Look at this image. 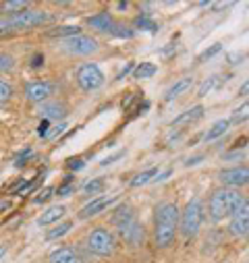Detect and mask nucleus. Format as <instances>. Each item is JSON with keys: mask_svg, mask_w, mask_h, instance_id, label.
Instances as JSON below:
<instances>
[{"mask_svg": "<svg viewBox=\"0 0 249 263\" xmlns=\"http://www.w3.org/2000/svg\"><path fill=\"white\" fill-rule=\"evenodd\" d=\"M62 48H65L69 54H73V56H90V54L98 52L100 46H98V42L94 37L79 33L75 37H69V40L62 42Z\"/></svg>", "mask_w": 249, "mask_h": 263, "instance_id": "obj_9", "label": "nucleus"}, {"mask_svg": "<svg viewBox=\"0 0 249 263\" xmlns=\"http://www.w3.org/2000/svg\"><path fill=\"white\" fill-rule=\"evenodd\" d=\"M15 69V58L11 54L0 52V73H9Z\"/></svg>", "mask_w": 249, "mask_h": 263, "instance_id": "obj_29", "label": "nucleus"}, {"mask_svg": "<svg viewBox=\"0 0 249 263\" xmlns=\"http://www.w3.org/2000/svg\"><path fill=\"white\" fill-rule=\"evenodd\" d=\"M135 27H137V29H146V31H150V33H156V31H158V23L152 21L150 17H137V19H135Z\"/></svg>", "mask_w": 249, "mask_h": 263, "instance_id": "obj_27", "label": "nucleus"}, {"mask_svg": "<svg viewBox=\"0 0 249 263\" xmlns=\"http://www.w3.org/2000/svg\"><path fill=\"white\" fill-rule=\"evenodd\" d=\"M50 263H83V261H81V257L73 249L60 247V249L50 253Z\"/></svg>", "mask_w": 249, "mask_h": 263, "instance_id": "obj_14", "label": "nucleus"}, {"mask_svg": "<svg viewBox=\"0 0 249 263\" xmlns=\"http://www.w3.org/2000/svg\"><path fill=\"white\" fill-rule=\"evenodd\" d=\"M52 93H54V83H50V81H31L25 85V98L33 104L46 102Z\"/></svg>", "mask_w": 249, "mask_h": 263, "instance_id": "obj_10", "label": "nucleus"}, {"mask_svg": "<svg viewBox=\"0 0 249 263\" xmlns=\"http://www.w3.org/2000/svg\"><path fill=\"white\" fill-rule=\"evenodd\" d=\"M243 56H245V54H241V52H233V54H228V62H230V64H239V62L243 60Z\"/></svg>", "mask_w": 249, "mask_h": 263, "instance_id": "obj_42", "label": "nucleus"}, {"mask_svg": "<svg viewBox=\"0 0 249 263\" xmlns=\"http://www.w3.org/2000/svg\"><path fill=\"white\" fill-rule=\"evenodd\" d=\"M65 128H67V124H65V122H60V124L52 126V130H50V135H48V139H54V137L62 135V133H65Z\"/></svg>", "mask_w": 249, "mask_h": 263, "instance_id": "obj_34", "label": "nucleus"}, {"mask_svg": "<svg viewBox=\"0 0 249 263\" xmlns=\"http://www.w3.org/2000/svg\"><path fill=\"white\" fill-rule=\"evenodd\" d=\"M228 126H230V120H228V118H220V120H216V122L208 128V133L204 135V141H214V139L222 137L226 130H228Z\"/></svg>", "mask_w": 249, "mask_h": 263, "instance_id": "obj_19", "label": "nucleus"}, {"mask_svg": "<svg viewBox=\"0 0 249 263\" xmlns=\"http://www.w3.org/2000/svg\"><path fill=\"white\" fill-rule=\"evenodd\" d=\"M230 124H243V122H247L249 120V102H245V104H241L233 114H230Z\"/></svg>", "mask_w": 249, "mask_h": 263, "instance_id": "obj_24", "label": "nucleus"}, {"mask_svg": "<svg viewBox=\"0 0 249 263\" xmlns=\"http://www.w3.org/2000/svg\"><path fill=\"white\" fill-rule=\"evenodd\" d=\"M11 98H13V87L7 81L0 79V106H3L5 102H9Z\"/></svg>", "mask_w": 249, "mask_h": 263, "instance_id": "obj_32", "label": "nucleus"}, {"mask_svg": "<svg viewBox=\"0 0 249 263\" xmlns=\"http://www.w3.org/2000/svg\"><path fill=\"white\" fill-rule=\"evenodd\" d=\"M216 85H218V77H210V79H206V81L198 87V98H204V96H206V93H210Z\"/></svg>", "mask_w": 249, "mask_h": 263, "instance_id": "obj_31", "label": "nucleus"}, {"mask_svg": "<svg viewBox=\"0 0 249 263\" xmlns=\"http://www.w3.org/2000/svg\"><path fill=\"white\" fill-rule=\"evenodd\" d=\"M112 222L116 226V230L120 232V236L131 242V245H139L144 240V228L139 226L137 218H135V212L131 210V205H120L114 210V216H112Z\"/></svg>", "mask_w": 249, "mask_h": 263, "instance_id": "obj_4", "label": "nucleus"}, {"mask_svg": "<svg viewBox=\"0 0 249 263\" xmlns=\"http://www.w3.org/2000/svg\"><path fill=\"white\" fill-rule=\"evenodd\" d=\"M60 197H69L71 193H75V186L73 184H65V186H58V191H56Z\"/></svg>", "mask_w": 249, "mask_h": 263, "instance_id": "obj_39", "label": "nucleus"}, {"mask_svg": "<svg viewBox=\"0 0 249 263\" xmlns=\"http://www.w3.org/2000/svg\"><path fill=\"white\" fill-rule=\"evenodd\" d=\"M247 143H249V139H247V137H241V139H237V141H235V145H233V147H237V149L241 152V149H243Z\"/></svg>", "mask_w": 249, "mask_h": 263, "instance_id": "obj_44", "label": "nucleus"}, {"mask_svg": "<svg viewBox=\"0 0 249 263\" xmlns=\"http://www.w3.org/2000/svg\"><path fill=\"white\" fill-rule=\"evenodd\" d=\"M179 222H181V210L176 203L158 205L156 218H154V236H156V245L160 249H166L174 242Z\"/></svg>", "mask_w": 249, "mask_h": 263, "instance_id": "obj_2", "label": "nucleus"}, {"mask_svg": "<svg viewBox=\"0 0 249 263\" xmlns=\"http://www.w3.org/2000/svg\"><path fill=\"white\" fill-rule=\"evenodd\" d=\"M228 232L237 238H245L249 240V201L247 205L237 212L233 218H230V224H228Z\"/></svg>", "mask_w": 249, "mask_h": 263, "instance_id": "obj_11", "label": "nucleus"}, {"mask_svg": "<svg viewBox=\"0 0 249 263\" xmlns=\"http://www.w3.org/2000/svg\"><path fill=\"white\" fill-rule=\"evenodd\" d=\"M131 71H135V64H133V62H127V64H124V67L120 69V73L116 75V81H120L122 77H127V75H129Z\"/></svg>", "mask_w": 249, "mask_h": 263, "instance_id": "obj_35", "label": "nucleus"}, {"mask_svg": "<svg viewBox=\"0 0 249 263\" xmlns=\"http://www.w3.org/2000/svg\"><path fill=\"white\" fill-rule=\"evenodd\" d=\"M52 21V15L46 11H23L17 15H11L7 19L0 21V37L3 35H11V33H19V31H27L31 27H40Z\"/></svg>", "mask_w": 249, "mask_h": 263, "instance_id": "obj_3", "label": "nucleus"}, {"mask_svg": "<svg viewBox=\"0 0 249 263\" xmlns=\"http://www.w3.org/2000/svg\"><path fill=\"white\" fill-rule=\"evenodd\" d=\"M67 214V208L65 205H50L46 212H42V216H40V220H38V224L40 226H50V224H56L62 216Z\"/></svg>", "mask_w": 249, "mask_h": 263, "instance_id": "obj_15", "label": "nucleus"}, {"mask_svg": "<svg viewBox=\"0 0 249 263\" xmlns=\"http://www.w3.org/2000/svg\"><path fill=\"white\" fill-rule=\"evenodd\" d=\"M204 158H206L204 154H200V156H193V158H189V160L185 162V166H187V168H191V166H198V164H202V162H204Z\"/></svg>", "mask_w": 249, "mask_h": 263, "instance_id": "obj_40", "label": "nucleus"}, {"mask_svg": "<svg viewBox=\"0 0 249 263\" xmlns=\"http://www.w3.org/2000/svg\"><path fill=\"white\" fill-rule=\"evenodd\" d=\"M52 193H54V189H52V186H48V189H44V191L35 197L33 201H35V203H46V201L50 199V197H52Z\"/></svg>", "mask_w": 249, "mask_h": 263, "instance_id": "obj_33", "label": "nucleus"}, {"mask_svg": "<svg viewBox=\"0 0 249 263\" xmlns=\"http://www.w3.org/2000/svg\"><path fill=\"white\" fill-rule=\"evenodd\" d=\"M114 247H116V238L108 228L100 226L87 234V249L98 257H110L114 253Z\"/></svg>", "mask_w": 249, "mask_h": 263, "instance_id": "obj_6", "label": "nucleus"}, {"mask_svg": "<svg viewBox=\"0 0 249 263\" xmlns=\"http://www.w3.org/2000/svg\"><path fill=\"white\" fill-rule=\"evenodd\" d=\"M222 50V44H212L210 48H206L200 56H198V62H206V60H210V58H214L218 52Z\"/></svg>", "mask_w": 249, "mask_h": 263, "instance_id": "obj_30", "label": "nucleus"}, {"mask_svg": "<svg viewBox=\"0 0 249 263\" xmlns=\"http://www.w3.org/2000/svg\"><path fill=\"white\" fill-rule=\"evenodd\" d=\"M38 135H40V137H48V135H50V120H42V122H40Z\"/></svg>", "mask_w": 249, "mask_h": 263, "instance_id": "obj_36", "label": "nucleus"}, {"mask_svg": "<svg viewBox=\"0 0 249 263\" xmlns=\"http://www.w3.org/2000/svg\"><path fill=\"white\" fill-rule=\"evenodd\" d=\"M104 189H106V180L104 178H92L90 182L83 184V193L85 195H100V193H104Z\"/></svg>", "mask_w": 249, "mask_h": 263, "instance_id": "obj_25", "label": "nucleus"}, {"mask_svg": "<svg viewBox=\"0 0 249 263\" xmlns=\"http://www.w3.org/2000/svg\"><path fill=\"white\" fill-rule=\"evenodd\" d=\"M247 205L245 195H241V191L237 189H218L210 195L208 199V214L212 220H224V218H233L237 212H241Z\"/></svg>", "mask_w": 249, "mask_h": 263, "instance_id": "obj_1", "label": "nucleus"}, {"mask_svg": "<svg viewBox=\"0 0 249 263\" xmlns=\"http://www.w3.org/2000/svg\"><path fill=\"white\" fill-rule=\"evenodd\" d=\"M156 73H158V67H156L154 62H139L137 67H135V71H133V77L135 79H150Z\"/></svg>", "mask_w": 249, "mask_h": 263, "instance_id": "obj_21", "label": "nucleus"}, {"mask_svg": "<svg viewBox=\"0 0 249 263\" xmlns=\"http://www.w3.org/2000/svg\"><path fill=\"white\" fill-rule=\"evenodd\" d=\"M29 156H31V149H25V152H21V154L17 156V166H23V164H25L23 160H27Z\"/></svg>", "mask_w": 249, "mask_h": 263, "instance_id": "obj_43", "label": "nucleus"}, {"mask_svg": "<svg viewBox=\"0 0 249 263\" xmlns=\"http://www.w3.org/2000/svg\"><path fill=\"white\" fill-rule=\"evenodd\" d=\"M112 35H116V37H124V40H129V37H133L135 35V31L131 29V27H127V25H122V23H114V27H112V31H110Z\"/></svg>", "mask_w": 249, "mask_h": 263, "instance_id": "obj_28", "label": "nucleus"}, {"mask_svg": "<svg viewBox=\"0 0 249 263\" xmlns=\"http://www.w3.org/2000/svg\"><path fill=\"white\" fill-rule=\"evenodd\" d=\"M75 79H77V85L83 89V91H96L104 85L106 77L104 73L100 71V67L96 62H85L77 69L75 73Z\"/></svg>", "mask_w": 249, "mask_h": 263, "instance_id": "obj_7", "label": "nucleus"}, {"mask_svg": "<svg viewBox=\"0 0 249 263\" xmlns=\"http://www.w3.org/2000/svg\"><path fill=\"white\" fill-rule=\"evenodd\" d=\"M170 174H172V170H170V168H168V170H164V172H158V174H156V178H154L152 182H164Z\"/></svg>", "mask_w": 249, "mask_h": 263, "instance_id": "obj_41", "label": "nucleus"}, {"mask_svg": "<svg viewBox=\"0 0 249 263\" xmlns=\"http://www.w3.org/2000/svg\"><path fill=\"white\" fill-rule=\"evenodd\" d=\"M191 85H193V79H191V77H183V79L174 81V83L164 91V100H166V102H172L174 98H179L181 93H185Z\"/></svg>", "mask_w": 249, "mask_h": 263, "instance_id": "obj_16", "label": "nucleus"}, {"mask_svg": "<svg viewBox=\"0 0 249 263\" xmlns=\"http://www.w3.org/2000/svg\"><path fill=\"white\" fill-rule=\"evenodd\" d=\"M67 166H69V168H71V170H81V168H83V166H85V162H83V160H81V158H71V160H69V164H67Z\"/></svg>", "mask_w": 249, "mask_h": 263, "instance_id": "obj_38", "label": "nucleus"}, {"mask_svg": "<svg viewBox=\"0 0 249 263\" xmlns=\"http://www.w3.org/2000/svg\"><path fill=\"white\" fill-rule=\"evenodd\" d=\"M247 93H249V79H247V81L241 85V89H239V96H247Z\"/></svg>", "mask_w": 249, "mask_h": 263, "instance_id": "obj_46", "label": "nucleus"}, {"mask_svg": "<svg viewBox=\"0 0 249 263\" xmlns=\"http://www.w3.org/2000/svg\"><path fill=\"white\" fill-rule=\"evenodd\" d=\"M40 114H42L44 120H50V118L62 120L67 116V104H62V102H48V104H44L40 108Z\"/></svg>", "mask_w": 249, "mask_h": 263, "instance_id": "obj_13", "label": "nucleus"}, {"mask_svg": "<svg viewBox=\"0 0 249 263\" xmlns=\"http://www.w3.org/2000/svg\"><path fill=\"white\" fill-rule=\"evenodd\" d=\"M87 23H90L94 29H98V31H106V33H110L116 21H114L108 13H98V15L90 17V19H87Z\"/></svg>", "mask_w": 249, "mask_h": 263, "instance_id": "obj_18", "label": "nucleus"}, {"mask_svg": "<svg viewBox=\"0 0 249 263\" xmlns=\"http://www.w3.org/2000/svg\"><path fill=\"white\" fill-rule=\"evenodd\" d=\"M5 253H7V249H5V247H0V259L5 257Z\"/></svg>", "mask_w": 249, "mask_h": 263, "instance_id": "obj_47", "label": "nucleus"}, {"mask_svg": "<svg viewBox=\"0 0 249 263\" xmlns=\"http://www.w3.org/2000/svg\"><path fill=\"white\" fill-rule=\"evenodd\" d=\"M206 218V208L202 199H191L189 203L185 205V210L181 212V222H179V230L185 238H195L202 224Z\"/></svg>", "mask_w": 249, "mask_h": 263, "instance_id": "obj_5", "label": "nucleus"}, {"mask_svg": "<svg viewBox=\"0 0 249 263\" xmlns=\"http://www.w3.org/2000/svg\"><path fill=\"white\" fill-rule=\"evenodd\" d=\"M13 13V15H17V13H23V11H27V3H23V0H11V3H5L3 7H0V13Z\"/></svg>", "mask_w": 249, "mask_h": 263, "instance_id": "obj_26", "label": "nucleus"}, {"mask_svg": "<svg viewBox=\"0 0 249 263\" xmlns=\"http://www.w3.org/2000/svg\"><path fill=\"white\" fill-rule=\"evenodd\" d=\"M218 180L226 186V189H241L249 184V166L241 164V166H233V168H224L218 172Z\"/></svg>", "mask_w": 249, "mask_h": 263, "instance_id": "obj_8", "label": "nucleus"}, {"mask_svg": "<svg viewBox=\"0 0 249 263\" xmlns=\"http://www.w3.org/2000/svg\"><path fill=\"white\" fill-rule=\"evenodd\" d=\"M71 228H73V222H62V224H58L56 228H50V230L46 232V240H56V238H60V236H65V234L71 232Z\"/></svg>", "mask_w": 249, "mask_h": 263, "instance_id": "obj_23", "label": "nucleus"}, {"mask_svg": "<svg viewBox=\"0 0 249 263\" xmlns=\"http://www.w3.org/2000/svg\"><path fill=\"white\" fill-rule=\"evenodd\" d=\"M120 156H122V152H118V154H114V156H110V158H104V160H102V166H108V164H112V162H114V160H118Z\"/></svg>", "mask_w": 249, "mask_h": 263, "instance_id": "obj_45", "label": "nucleus"}, {"mask_svg": "<svg viewBox=\"0 0 249 263\" xmlns=\"http://www.w3.org/2000/svg\"><path fill=\"white\" fill-rule=\"evenodd\" d=\"M44 64V54L42 52H35L33 56H31V69H40Z\"/></svg>", "mask_w": 249, "mask_h": 263, "instance_id": "obj_37", "label": "nucleus"}, {"mask_svg": "<svg viewBox=\"0 0 249 263\" xmlns=\"http://www.w3.org/2000/svg\"><path fill=\"white\" fill-rule=\"evenodd\" d=\"M156 174H158V168H150V170H144V172H139V174H137V176H135V178H133L129 184H131V186H135V189H137V186H144V184L152 182V180L156 178Z\"/></svg>", "mask_w": 249, "mask_h": 263, "instance_id": "obj_22", "label": "nucleus"}, {"mask_svg": "<svg viewBox=\"0 0 249 263\" xmlns=\"http://www.w3.org/2000/svg\"><path fill=\"white\" fill-rule=\"evenodd\" d=\"M116 201H118V195H110V197H96V199H92L87 205H83V208H81L79 218H81V220L94 218V216H98V214L106 212V210H108L112 203H116Z\"/></svg>", "mask_w": 249, "mask_h": 263, "instance_id": "obj_12", "label": "nucleus"}, {"mask_svg": "<svg viewBox=\"0 0 249 263\" xmlns=\"http://www.w3.org/2000/svg\"><path fill=\"white\" fill-rule=\"evenodd\" d=\"M204 116V106H193L191 110H187L183 114H179L174 120H172V126H185V124H191L195 120H200Z\"/></svg>", "mask_w": 249, "mask_h": 263, "instance_id": "obj_17", "label": "nucleus"}, {"mask_svg": "<svg viewBox=\"0 0 249 263\" xmlns=\"http://www.w3.org/2000/svg\"><path fill=\"white\" fill-rule=\"evenodd\" d=\"M247 139H249V137H247Z\"/></svg>", "mask_w": 249, "mask_h": 263, "instance_id": "obj_48", "label": "nucleus"}, {"mask_svg": "<svg viewBox=\"0 0 249 263\" xmlns=\"http://www.w3.org/2000/svg\"><path fill=\"white\" fill-rule=\"evenodd\" d=\"M79 33H81V29H79L77 25H60V27L50 29L46 35H48V37H65V40H69V37H75V35H79Z\"/></svg>", "mask_w": 249, "mask_h": 263, "instance_id": "obj_20", "label": "nucleus"}]
</instances>
